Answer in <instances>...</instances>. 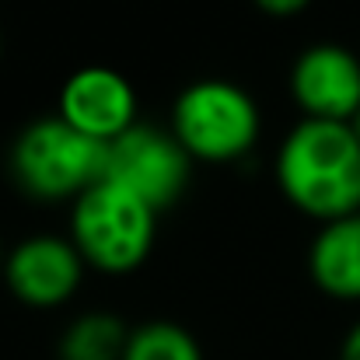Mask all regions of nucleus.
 <instances>
[{"label":"nucleus","mask_w":360,"mask_h":360,"mask_svg":"<svg viewBox=\"0 0 360 360\" xmlns=\"http://www.w3.org/2000/svg\"><path fill=\"white\" fill-rule=\"evenodd\" d=\"M0 53H4V39H0Z\"/></svg>","instance_id":"dca6fc26"},{"label":"nucleus","mask_w":360,"mask_h":360,"mask_svg":"<svg viewBox=\"0 0 360 360\" xmlns=\"http://www.w3.org/2000/svg\"><path fill=\"white\" fill-rule=\"evenodd\" d=\"M84 280V259L70 238L32 235L21 238L4 259V283L25 308H60Z\"/></svg>","instance_id":"423d86ee"},{"label":"nucleus","mask_w":360,"mask_h":360,"mask_svg":"<svg viewBox=\"0 0 360 360\" xmlns=\"http://www.w3.org/2000/svg\"><path fill=\"white\" fill-rule=\"evenodd\" d=\"M189 172H193V158L179 147L172 129L136 122L120 140L109 143L102 179L122 186L126 193L140 196L150 210L165 214L182 200L189 186Z\"/></svg>","instance_id":"39448f33"},{"label":"nucleus","mask_w":360,"mask_h":360,"mask_svg":"<svg viewBox=\"0 0 360 360\" xmlns=\"http://www.w3.org/2000/svg\"><path fill=\"white\" fill-rule=\"evenodd\" d=\"M336 360H360V322H354L350 333L343 336V343H340V357Z\"/></svg>","instance_id":"ddd939ff"},{"label":"nucleus","mask_w":360,"mask_h":360,"mask_svg":"<svg viewBox=\"0 0 360 360\" xmlns=\"http://www.w3.org/2000/svg\"><path fill=\"white\" fill-rule=\"evenodd\" d=\"M276 186L319 224L360 214V140L350 122L301 120L276 150Z\"/></svg>","instance_id":"f257e3e1"},{"label":"nucleus","mask_w":360,"mask_h":360,"mask_svg":"<svg viewBox=\"0 0 360 360\" xmlns=\"http://www.w3.org/2000/svg\"><path fill=\"white\" fill-rule=\"evenodd\" d=\"M4 259H7V252H4V245H0V273H4Z\"/></svg>","instance_id":"2eb2a0df"},{"label":"nucleus","mask_w":360,"mask_h":360,"mask_svg":"<svg viewBox=\"0 0 360 360\" xmlns=\"http://www.w3.org/2000/svg\"><path fill=\"white\" fill-rule=\"evenodd\" d=\"M350 129H354V136H357V140H360V109H357V112H354V120H350Z\"/></svg>","instance_id":"4468645a"},{"label":"nucleus","mask_w":360,"mask_h":360,"mask_svg":"<svg viewBox=\"0 0 360 360\" xmlns=\"http://www.w3.org/2000/svg\"><path fill=\"white\" fill-rule=\"evenodd\" d=\"M129 343V326L122 322L116 311L95 308L77 315L56 343L60 360H122Z\"/></svg>","instance_id":"9d476101"},{"label":"nucleus","mask_w":360,"mask_h":360,"mask_svg":"<svg viewBox=\"0 0 360 360\" xmlns=\"http://www.w3.org/2000/svg\"><path fill=\"white\" fill-rule=\"evenodd\" d=\"M56 116L98 143H112L136 126V91L116 67L88 63L63 81Z\"/></svg>","instance_id":"0eeeda50"},{"label":"nucleus","mask_w":360,"mask_h":360,"mask_svg":"<svg viewBox=\"0 0 360 360\" xmlns=\"http://www.w3.org/2000/svg\"><path fill=\"white\" fill-rule=\"evenodd\" d=\"M109 143H98L60 116H39L11 143L7 168L14 186L39 203L77 200L84 189L102 182Z\"/></svg>","instance_id":"f03ea898"},{"label":"nucleus","mask_w":360,"mask_h":360,"mask_svg":"<svg viewBox=\"0 0 360 360\" xmlns=\"http://www.w3.org/2000/svg\"><path fill=\"white\" fill-rule=\"evenodd\" d=\"M262 133V112L255 98L224 77H203L179 91L172 105V136L203 165L241 161Z\"/></svg>","instance_id":"20e7f679"},{"label":"nucleus","mask_w":360,"mask_h":360,"mask_svg":"<svg viewBox=\"0 0 360 360\" xmlns=\"http://www.w3.org/2000/svg\"><path fill=\"white\" fill-rule=\"evenodd\" d=\"M158 210H150L140 196L102 179L84 189L70 207V241L81 252L84 266L126 276L150 259L158 238Z\"/></svg>","instance_id":"7ed1b4c3"},{"label":"nucleus","mask_w":360,"mask_h":360,"mask_svg":"<svg viewBox=\"0 0 360 360\" xmlns=\"http://www.w3.org/2000/svg\"><path fill=\"white\" fill-rule=\"evenodd\" d=\"M311 283L333 301H360V214L329 221L308 248Z\"/></svg>","instance_id":"1a4fd4ad"},{"label":"nucleus","mask_w":360,"mask_h":360,"mask_svg":"<svg viewBox=\"0 0 360 360\" xmlns=\"http://www.w3.org/2000/svg\"><path fill=\"white\" fill-rule=\"evenodd\" d=\"M122 360H207L200 340L168 319H154L143 322L136 329H129V343Z\"/></svg>","instance_id":"9b49d317"},{"label":"nucleus","mask_w":360,"mask_h":360,"mask_svg":"<svg viewBox=\"0 0 360 360\" xmlns=\"http://www.w3.org/2000/svg\"><path fill=\"white\" fill-rule=\"evenodd\" d=\"M252 4L269 18H294V14L311 7V0H252Z\"/></svg>","instance_id":"f8f14e48"},{"label":"nucleus","mask_w":360,"mask_h":360,"mask_svg":"<svg viewBox=\"0 0 360 360\" xmlns=\"http://www.w3.org/2000/svg\"><path fill=\"white\" fill-rule=\"evenodd\" d=\"M290 95L304 120L350 122L360 109V56L340 42L308 46L290 67Z\"/></svg>","instance_id":"6e6552de"}]
</instances>
